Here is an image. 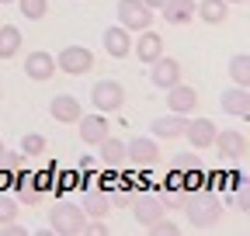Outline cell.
<instances>
[{
	"label": "cell",
	"mask_w": 250,
	"mask_h": 236,
	"mask_svg": "<svg viewBox=\"0 0 250 236\" xmlns=\"http://www.w3.org/2000/svg\"><path fill=\"white\" fill-rule=\"evenodd\" d=\"M83 222H87V216H83L80 205H73V201H59V205H52V209H49V226H52V233H59V236H77V233H83Z\"/></svg>",
	"instance_id": "obj_1"
},
{
	"label": "cell",
	"mask_w": 250,
	"mask_h": 236,
	"mask_svg": "<svg viewBox=\"0 0 250 236\" xmlns=\"http://www.w3.org/2000/svg\"><path fill=\"white\" fill-rule=\"evenodd\" d=\"M56 70L59 73H70V77H83L94 70V52L83 45H66L56 56Z\"/></svg>",
	"instance_id": "obj_2"
},
{
	"label": "cell",
	"mask_w": 250,
	"mask_h": 236,
	"mask_svg": "<svg viewBox=\"0 0 250 236\" xmlns=\"http://www.w3.org/2000/svg\"><path fill=\"white\" fill-rule=\"evenodd\" d=\"M90 101H94V108L101 115H111V111H118L125 104V87L118 80H98L90 87Z\"/></svg>",
	"instance_id": "obj_3"
},
{
	"label": "cell",
	"mask_w": 250,
	"mask_h": 236,
	"mask_svg": "<svg viewBox=\"0 0 250 236\" xmlns=\"http://www.w3.org/2000/svg\"><path fill=\"white\" fill-rule=\"evenodd\" d=\"M219 216H223V205H219L212 195H198V198H188V222L195 229H205V226H215Z\"/></svg>",
	"instance_id": "obj_4"
},
{
	"label": "cell",
	"mask_w": 250,
	"mask_h": 236,
	"mask_svg": "<svg viewBox=\"0 0 250 236\" xmlns=\"http://www.w3.org/2000/svg\"><path fill=\"white\" fill-rule=\"evenodd\" d=\"M118 24L129 28V32H143L153 24V11L143 0H118Z\"/></svg>",
	"instance_id": "obj_5"
},
{
	"label": "cell",
	"mask_w": 250,
	"mask_h": 236,
	"mask_svg": "<svg viewBox=\"0 0 250 236\" xmlns=\"http://www.w3.org/2000/svg\"><path fill=\"white\" fill-rule=\"evenodd\" d=\"M24 73H28V80H35V83L52 80V77L59 73V70H56V56H52V52H42V49L28 52V56H24Z\"/></svg>",
	"instance_id": "obj_6"
},
{
	"label": "cell",
	"mask_w": 250,
	"mask_h": 236,
	"mask_svg": "<svg viewBox=\"0 0 250 236\" xmlns=\"http://www.w3.org/2000/svg\"><path fill=\"white\" fill-rule=\"evenodd\" d=\"M149 80H153V87H160V91L181 83V63H177V59H170V56L153 59V63H149Z\"/></svg>",
	"instance_id": "obj_7"
},
{
	"label": "cell",
	"mask_w": 250,
	"mask_h": 236,
	"mask_svg": "<svg viewBox=\"0 0 250 236\" xmlns=\"http://www.w3.org/2000/svg\"><path fill=\"white\" fill-rule=\"evenodd\" d=\"M80 139L87 142V146H98V142H104L108 136H111V125H108V118L101 115V111H94V115H80Z\"/></svg>",
	"instance_id": "obj_8"
},
{
	"label": "cell",
	"mask_w": 250,
	"mask_h": 236,
	"mask_svg": "<svg viewBox=\"0 0 250 236\" xmlns=\"http://www.w3.org/2000/svg\"><path fill=\"white\" fill-rule=\"evenodd\" d=\"M156 157H160V150H156V139L149 136H136L125 142V160H132L136 167H153Z\"/></svg>",
	"instance_id": "obj_9"
},
{
	"label": "cell",
	"mask_w": 250,
	"mask_h": 236,
	"mask_svg": "<svg viewBox=\"0 0 250 236\" xmlns=\"http://www.w3.org/2000/svg\"><path fill=\"white\" fill-rule=\"evenodd\" d=\"M212 146H219V153H223L226 160H243V157H247V150H250L247 136H243V132H236V129H223V132H215V142H212Z\"/></svg>",
	"instance_id": "obj_10"
},
{
	"label": "cell",
	"mask_w": 250,
	"mask_h": 236,
	"mask_svg": "<svg viewBox=\"0 0 250 236\" xmlns=\"http://www.w3.org/2000/svg\"><path fill=\"white\" fill-rule=\"evenodd\" d=\"M215 122L212 118H188V125H184V136L188 142L195 146V150H208V146L215 142Z\"/></svg>",
	"instance_id": "obj_11"
},
{
	"label": "cell",
	"mask_w": 250,
	"mask_h": 236,
	"mask_svg": "<svg viewBox=\"0 0 250 236\" xmlns=\"http://www.w3.org/2000/svg\"><path fill=\"white\" fill-rule=\"evenodd\" d=\"M167 108L174 115H191L198 108V91H195V87H188V83L167 87Z\"/></svg>",
	"instance_id": "obj_12"
},
{
	"label": "cell",
	"mask_w": 250,
	"mask_h": 236,
	"mask_svg": "<svg viewBox=\"0 0 250 236\" xmlns=\"http://www.w3.org/2000/svg\"><path fill=\"white\" fill-rule=\"evenodd\" d=\"M49 115L56 118V122H62V125H77L80 115H83V108H80V101L73 94H56L49 101Z\"/></svg>",
	"instance_id": "obj_13"
},
{
	"label": "cell",
	"mask_w": 250,
	"mask_h": 236,
	"mask_svg": "<svg viewBox=\"0 0 250 236\" xmlns=\"http://www.w3.org/2000/svg\"><path fill=\"white\" fill-rule=\"evenodd\" d=\"M129 205H132L136 222H139V226H146V229H149L156 219H160V216H164V209H167L164 198H153V195H139V198H132Z\"/></svg>",
	"instance_id": "obj_14"
},
{
	"label": "cell",
	"mask_w": 250,
	"mask_h": 236,
	"mask_svg": "<svg viewBox=\"0 0 250 236\" xmlns=\"http://www.w3.org/2000/svg\"><path fill=\"white\" fill-rule=\"evenodd\" d=\"M132 52H136V59H143V63L149 66L153 59H160V56H164V39L156 35L153 28H143L139 39L132 42Z\"/></svg>",
	"instance_id": "obj_15"
},
{
	"label": "cell",
	"mask_w": 250,
	"mask_h": 236,
	"mask_svg": "<svg viewBox=\"0 0 250 236\" xmlns=\"http://www.w3.org/2000/svg\"><path fill=\"white\" fill-rule=\"evenodd\" d=\"M104 52L111 59H125L132 52V32H129V28H122V24H111L104 32Z\"/></svg>",
	"instance_id": "obj_16"
},
{
	"label": "cell",
	"mask_w": 250,
	"mask_h": 236,
	"mask_svg": "<svg viewBox=\"0 0 250 236\" xmlns=\"http://www.w3.org/2000/svg\"><path fill=\"white\" fill-rule=\"evenodd\" d=\"M184 125H188V115H160V118H153V139H177L184 136Z\"/></svg>",
	"instance_id": "obj_17"
},
{
	"label": "cell",
	"mask_w": 250,
	"mask_h": 236,
	"mask_svg": "<svg viewBox=\"0 0 250 236\" xmlns=\"http://www.w3.org/2000/svg\"><path fill=\"white\" fill-rule=\"evenodd\" d=\"M223 111L233 115V118H250V94L247 87H229L223 94Z\"/></svg>",
	"instance_id": "obj_18"
},
{
	"label": "cell",
	"mask_w": 250,
	"mask_h": 236,
	"mask_svg": "<svg viewBox=\"0 0 250 236\" xmlns=\"http://www.w3.org/2000/svg\"><path fill=\"white\" fill-rule=\"evenodd\" d=\"M164 21L170 24H188L195 21V0H164Z\"/></svg>",
	"instance_id": "obj_19"
},
{
	"label": "cell",
	"mask_w": 250,
	"mask_h": 236,
	"mask_svg": "<svg viewBox=\"0 0 250 236\" xmlns=\"http://www.w3.org/2000/svg\"><path fill=\"white\" fill-rule=\"evenodd\" d=\"M226 14H229L226 0H202V4H195V18H202L205 24H223Z\"/></svg>",
	"instance_id": "obj_20"
},
{
	"label": "cell",
	"mask_w": 250,
	"mask_h": 236,
	"mask_svg": "<svg viewBox=\"0 0 250 236\" xmlns=\"http://www.w3.org/2000/svg\"><path fill=\"white\" fill-rule=\"evenodd\" d=\"M98 157H101V163L104 167H122L125 163V142L122 139H115V136H108L104 142H98Z\"/></svg>",
	"instance_id": "obj_21"
},
{
	"label": "cell",
	"mask_w": 250,
	"mask_h": 236,
	"mask_svg": "<svg viewBox=\"0 0 250 236\" xmlns=\"http://www.w3.org/2000/svg\"><path fill=\"white\" fill-rule=\"evenodd\" d=\"M21 52V32L14 24H0V59H14Z\"/></svg>",
	"instance_id": "obj_22"
},
{
	"label": "cell",
	"mask_w": 250,
	"mask_h": 236,
	"mask_svg": "<svg viewBox=\"0 0 250 236\" xmlns=\"http://www.w3.org/2000/svg\"><path fill=\"white\" fill-rule=\"evenodd\" d=\"M83 216L104 219V216H108V195H104V191H90V195L83 198Z\"/></svg>",
	"instance_id": "obj_23"
},
{
	"label": "cell",
	"mask_w": 250,
	"mask_h": 236,
	"mask_svg": "<svg viewBox=\"0 0 250 236\" xmlns=\"http://www.w3.org/2000/svg\"><path fill=\"white\" fill-rule=\"evenodd\" d=\"M229 77H233L236 87H247L250 83V56L247 52H240V56L229 59Z\"/></svg>",
	"instance_id": "obj_24"
},
{
	"label": "cell",
	"mask_w": 250,
	"mask_h": 236,
	"mask_svg": "<svg viewBox=\"0 0 250 236\" xmlns=\"http://www.w3.org/2000/svg\"><path fill=\"white\" fill-rule=\"evenodd\" d=\"M14 188H18V201H24V205L42 201V188H39V184H31V177H28V174H21V184H14Z\"/></svg>",
	"instance_id": "obj_25"
},
{
	"label": "cell",
	"mask_w": 250,
	"mask_h": 236,
	"mask_svg": "<svg viewBox=\"0 0 250 236\" xmlns=\"http://www.w3.org/2000/svg\"><path fill=\"white\" fill-rule=\"evenodd\" d=\"M18 7L28 21H42L49 14V0H18Z\"/></svg>",
	"instance_id": "obj_26"
},
{
	"label": "cell",
	"mask_w": 250,
	"mask_h": 236,
	"mask_svg": "<svg viewBox=\"0 0 250 236\" xmlns=\"http://www.w3.org/2000/svg\"><path fill=\"white\" fill-rule=\"evenodd\" d=\"M21 153H24V157H42V153H45V136H42V132H28V136L21 139Z\"/></svg>",
	"instance_id": "obj_27"
},
{
	"label": "cell",
	"mask_w": 250,
	"mask_h": 236,
	"mask_svg": "<svg viewBox=\"0 0 250 236\" xmlns=\"http://www.w3.org/2000/svg\"><path fill=\"white\" fill-rule=\"evenodd\" d=\"M18 216V201L14 198H4V195H0V226H4V222H11Z\"/></svg>",
	"instance_id": "obj_28"
},
{
	"label": "cell",
	"mask_w": 250,
	"mask_h": 236,
	"mask_svg": "<svg viewBox=\"0 0 250 236\" xmlns=\"http://www.w3.org/2000/svg\"><path fill=\"white\" fill-rule=\"evenodd\" d=\"M149 229H153V233H167V236H174V233H177V222H170V219H164V216H160Z\"/></svg>",
	"instance_id": "obj_29"
},
{
	"label": "cell",
	"mask_w": 250,
	"mask_h": 236,
	"mask_svg": "<svg viewBox=\"0 0 250 236\" xmlns=\"http://www.w3.org/2000/svg\"><path fill=\"white\" fill-rule=\"evenodd\" d=\"M0 236H28V229H24V226H18V222L11 219V222L0 226Z\"/></svg>",
	"instance_id": "obj_30"
},
{
	"label": "cell",
	"mask_w": 250,
	"mask_h": 236,
	"mask_svg": "<svg viewBox=\"0 0 250 236\" xmlns=\"http://www.w3.org/2000/svg\"><path fill=\"white\" fill-rule=\"evenodd\" d=\"M83 233H90V236H104L108 226H104L101 219H94V222H83Z\"/></svg>",
	"instance_id": "obj_31"
},
{
	"label": "cell",
	"mask_w": 250,
	"mask_h": 236,
	"mask_svg": "<svg viewBox=\"0 0 250 236\" xmlns=\"http://www.w3.org/2000/svg\"><path fill=\"white\" fill-rule=\"evenodd\" d=\"M143 4H146L149 11H160V7H164V0H143Z\"/></svg>",
	"instance_id": "obj_32"
},
{
	"label": "cell",
	"mask_w": 250,
	"mask_h": 236,
	"mask_svg": "<svg viewBox=\"0 0 250 236\" xmlns=\"http://www.w3.org/2000/svg\"><path fill=\"white\" fill-rule=\"evenodd\" d=\"M4 188H11V174H0V191Z\"/></svg>",
	"instance_id": "obj_33"
},
{
	"label": "cell",
	"mask_w": 250,
	"mask_h": 236,
	"mask_svg": "<svg viewBox=\"0 0 250 236\" xmlns=\"http://www.w3.org/2000/svg\"><path fill=\"white\" fill-rule=\"evenodd\" d=\"M4 153H7V146H4V142H0V163H4Z\"/></svg>",
	"instance_id": "obj_34"
},
{
	"label": "cell",
	"mask_w": 250,
	"mask_h": 236,
	"mask_svg": "<svg viewBox=\"0 0 250 236\" xmlns=\"http://www.w3.org/2000/svg\"><path fill=\"white\" fill-rule=\"evenodd\" d=\"M226 4H247V0H226Z\"/></svg>",
	"instance_id": "obj_35"
},
{
	"label": "cell",
	"mask_w": 250,
	"mask_h": 236,
	"mask_svg": "<svg viewBox=\"0 0 250 236\" xmlns=\"http://www.w3.org/2000/svg\"><path fill=\"white\" fill-rule=\"evenodd\" d=\"M0 4H14V0H0Z\"/></svg>",
	"instance_id": "obj_36"
}]
</instances>
